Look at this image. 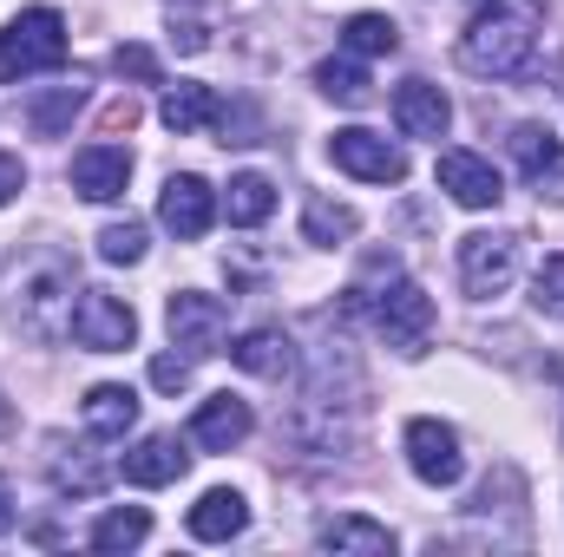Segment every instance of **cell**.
Wrapping results in <instances>:
<instances>
[{
    "label": "cell",
    "instance_id": "7",
    "mask_svg": "<svg viewBox=\"0 0 564 557\" xmlns=\"http://www.w3.org/2000/svg\"><path fill=\"white\" fill-rule=\"evenodd\" d=\"M328 157H335L348 177H361V184H401V177H408L401 144H388L381 132H368V125H341V132L328 139Z\"/></svg>",
    "mask_w": 564,
    "mask_h": 557
},
{
    "label": "cell",
    "instance_id": "23",
    "mask_svg": "<svg viewBox=\"0 0 564 557\" xmlns=\"http://www.w3.org/2000/svg\"><path fill=\"white\" fill-rule=\"evenodd\" d=\"M355 230H361V217H355L348 204H335V197H308V210H302V237H308V243L335 250V243H348Z\"/></svg>",
    "mask_w": 564,
    "mask_h": 557
},
{
    "label": "cell",
    "instance_id": "32",
    "mask_svg": "<svg viewBox=\"0 0 564 557\" xmlns=\"http://www.w3.org/2000/svg\"><path fill=\"white\" fill-rule=\"evenodd\" d=\"M20 190H26V164L13 151H0V204H13Z\"/></svg>",
    "mask_w": 564,
    "mask_h": 557
},
{
    "label": "cell",
    "instance_id": "34",
    "mask_svg": "<svg viewBox=\"0 0 564 557\" xmlns=\"http://www.w3.org/2000/svg\"><path fill=\"white\" fill-rule=\"evenodd\" d=\"M132 125H139V106H132V99H119V106L106 112V132H132Z\"/></svg>",
    "mask_w": 564,
    "mask_h": 557
},
{
    "label": "cell",
    "instance_id": "28",
    "mask_svg": "<svg viewBox=\"0 0 564 557\" xmlns=\"http://www.w3.org/2000/svg\"><path fill=\"white\" fill-rule=\"evenodd\" d=\"M99 256L106 263H144V223H132V217L126 223H106L99 230Z\"/></svg>",
    "mask_w": 564,
    "mask_h": 557
},
{
    "label": "cell",
    "instance_id": "16",
    "mask_svg": "<svg viewBox=\"0 0 564 557\" xmlns=\"http://www.w3.org/2000/svg\"><path fill=\"white\" fill-rule=\"evenodd\" d=\"M184 466H191V452H184L177 433H151V439H139V446L126 452V479H132V485H177Z\"/></svg>",
    "mask_w": 564,
    "mask_h": 557
},
{
    "label": "cell",
    "instance_id": "9",
    "mask_svg": "<svg viewBox=\"0 0 564 557\" xmlns=\"http://www.w3.org/2000/svg\"><path fill=\"white\" fill-rule=\"evenodd\" d=\"M375 328L394 348H421L426 335H433V295H426L421 282H388L375 295Z\"/></svg>",
    "mask_w": 564,
    "mask_h": 557
},
{
    "label": "cell",
    "instance_id": "18",
    "mask_svg": "<svg viewBox=\"0 0 564 557\" xmlns=\"http://www.w3.org/2000/svg\"><path fill=\"white\" fill-rule=\"evenodd\" d=\"M158 119L177 132V139H191V132H210L217 119H224V99L210 92V86H197V79H184V86H171L164 99H158Z\"/></svg>",
    "mask_w": 564,
    "mask_h": 557
},
{
    "label": "cell",
    "instance_id": "20",
    "mask_svg": "<svg viewBox=\"0 0 564 557\" xmlns=\"http://www.w3.org/2000/svg\"><path fill=\"white\" fill-rule=\"evenodd\" d=\"M322 551L388 557V551H394V532H388V525H375V518H361V512H341V518H328V525H322Z\"/></svg>",
    "mask_w": 564,
    "mask_h": 557
},
{
    "label": "cell",
    "instance_id": "6",
    "mask_svg": "<svg viewBox=\"0 0 564 557\" xmlns=\"http://www.w3.org/2000/svg\"><path fill=\"white\" fill-rule=\"evenodd\" d=\"M459 276H466V295H499L506 282L519 276V237L512 230L459 237Z\"/></svg>",
    "mask_w": 564,
    "mask_h": 557
},
{
    "label": "cell",
    "instance_id": "26",
    "mask_svg": "<svg viewBox=\"0 0 564 557\" xmlns=\"http://www.w3.org/2000/svg\"><path fill=\"white\" fill-rule=\"evenodd\" d=\"M315 86H322L335 106H368V92H375L355 59H322V66H315Z\"/></svg>",
    "mask_w": 564,
    "mask_h": 557
},
{
    "label": "cell",
    "instance_id": "19",
    "mask_svg": "<svg viewBox=\"0 0 564 557\" xmlns=\"http://www.w3.org/2000/svg\"><path fill=\"white\" fill-rule=\"evenodd\" d=\"M230 361H237L243 374H257V381H282V374L295 368V354H289V335H282V328H250V335H237Z\"/></svg>",
    "mask_w": 564,
    "mask_h": 557
},
{
    "label": "cell",
    "instance_id": "35",
    "mask_svg": "<svg viewBox=\"0 0 564 557\" xmlns=\"http://www.w3.org/2000/svg\"><path fill=\"white\" fill-rule=\"evenodd\" d=\"M13 532V499H7V479H0V538Z\"/></svg>",
    "mask_w": 564,
    "mask_h": 557
},
{
    "label": "cell",
    "instance_id": "25",
    "mask_svg": "<svg viewBox=\"0 0 564 557\" xmlns=\"http://www.w3.org/2000/svg\"><path fill=\"white\" fill-rule=\"evenodd\" d=\"M341 46H348V53L381 59V53H394V46H401V26H394L388 13H355V20L341 26Z\"/></svg>",
    "mask_w": 564,
    "mask_h": 557
},
{
    "label": "cell",
    "instance_id": "2",
    "mask_svg": "<svg viewBox=\"0 0 564 557\" xmlns=\"http://www.w3.org/2000/svg\"><path fill=\"white\" fill-rule=\"evenodd\" d=\"M66 66V20L53 7H26L0 26V86H20L33 73Z\"/></svg>",
    "mask_w": 564,
    "mask_h": 557
},
{
    "label": "cell",
    "instance_id": "15",
    "mask_svg": "<svg viewBox=\"0 0 564 557\" xmlns=\"http://www.w3.org/2000/svg\"><path fill=\"white\" fill-rule=\"evenodd\" d=\"M191 538H204V545H230V538H243V525H250V499L243 492H230V485H210L197 505H191Z\"/></svg>",
    "mask_w": 564,
    "mask_h": 557
},
{
    "label": "cell",
    "instance_id": "17",
    "mask_svg": "<svg viewBox=\"0 0 564 557\" xmlns=\"http://www.w3.org/2000/svg\"><path fill=\"white\" fill-rule=\"evenodd\" d=\"M79 419H86L93 439H126V433L139 426V394L119 387V381H99V387L79 401Z\"/></svg>",
    "mask_w": 564,
    "mask_h": 557
},
{
    "label": "cell",
    "instance_id": "31",
    "mask_svg": "<svg viewBox=\"0 0 564 557\" xmlns=\"http://www.w3.org/2000/svg\"><path fill=\"white\" fill-rule=\"evenodd\" d=\"M151 387H158V394H184V387H191V361H184V354H158V361H151Z\"/></svg>",
    "mask_w": 564,
    "mask_h": 557
},
{
    "label": "cell",
    "instance_id": "29",
    "mask_svg": "<svg viewBox=\"0 0 564 557\" xmlns=\"http://www.w3.org/2000/svg\"><path fill=\"white\" fill-rule=\"evenodd\" d=\"M532 302H539V315H552V321H564V256H545V263H539V282H532Z\"/></svg>",
    "mask_w": 564,
    "mask_h": 557
},
{
    "label": "cell",
    "instance_id": "13",
    "mask_svg": "<svg viewBox=\"0 0 564 557\" xmlns=\"http://www.w3.org/2000/svg\"><path fill=\"white\" fill-rule=\"evenodd\" d=\"M73 282L59 276V270H46V276L26 282V302H20V321H26V335H40V341H53V335H73V295H66Z\"/></svg>",
    "mask_w": 564,
    "mask_h": 557
},
{
    "label": "cell",
    "instance_id": "3",
    "mask_svg": "<svg viewBox=\"0 0 564 557\" xmlns=\"http://www.w3.org/2000/svg\"><path fill=\"white\" fill-rule=\"evenodd\" d=\"M73 341L93 348V354H126V348L139 341L132 302H119V295H106V288H86V295L73 302Z\"/></svg>",
    "mask_w": 564,
    "mask_h": 557
},
{
    "label": "cell",
    "instance_id": "30",
    "mask_svg": "<svg viewBox=\"0 0 564 557\" xmlns=\"http://www.w3.org/2000/svg\"><path fill=\"white\" fill-rule=\"evenodd\" d=\"M112 73H119V79H139V86H158V53L139 46V40H126V46L112 53Z\"/></svg>",
    "mask_w": 564,
    "mask_h": 557
},
{
    "label": "cell",
    "instance_id": "22",
    "mask_svg": "<svg viewBox=\"0 0 564 557\" xmlns=\"http://www.w3.org/2000/svg\"><path fill=\"white\" fill-rule=\"evenodd\" d=\"M512 157H519V171H525L532 184L564 177V144L552 139L545 125H519V132H512Z\"/></svg>",
    "mask_w": 564,
    "mask_h": 557
},
{
    "label": "cell",
    "instance_id": "1",
    "mask_svg": "<svg viewBox=\"0 0 564 557\" xmlns=\"http://www.w3.org/2000/svg\"><path fill=\"white\" fill-rule=\"evenodd\" d=\"M545 33V0H486L459 40V66L479 79H512L532 66Z\"/></svg>",
    "mask_w": 564,
    "mask_h": 557
},
{
    "label": "cell",
    "instance_id": "14",
    "mask_svg": "<svg viewBox=\"0 0 564 557\" xmlns=\"http://www.w3.org/2000/svg\"><path fill=\"white\" fill-rule=\"evenodd\" d=\"M250 401H237V394H210L197 414H191V439L204 446V452H230V446H243L250 439Z\"/></svg>",
    "mask_w": 564,
    "mask_h": 557
},
{
    "label": "cell",
    "instance_id": "21",
    "mask_svg": "<svg viewBox=\"0 0 564 557\" xmlns=\"http://www.w3.org/2000/svg\"><path fill=\"white\" fill-rule=\"evenodd\" d=\"M270 210H276V184H270L263 171L230 177V190H224V217H230V223H243V230H250V223H263Z\"/></svg>",
    "mask_w": 564,
    "mask_h": 557
},
{
    "label": "cell",
    "instance_id": "33",
    "mask_svg": "<svg viewBox=\"0 0 564 557\" xmlns=\"http://www.w3.org/2000/svg\"><path fill=\"white\" fill-rule=\"evenodd\" d=\"M171 40H177V53H204V46H210V33H204L197 20H177V26H171Z\"/></svg>",
    "mask_w": 564,
    "mask_h": 557
},
{
    "label": "cell",
    "instance_id": "27",
    "mask_svg": "<svg viewBox=\"0 0 564 557\" xmlns=\"http://www.w3.org/2000/svg\"><path fill=\"white\" fill-rule=\"evenodd\" d=\"M79 106H86V92H79V86H59V92H46V99H33V106H26V125H33L40 139H53V132H66V125H73V112H79Z\"/></svg>",
    "mask_w": 564,
    "mask_h": 557
},
{
    "label": "cell",
    "instance_id": "10",
    "mask_svg": "<svg viewBox=\"0 0 564 557\" xmlns=\"http://www.w3.org/2000/svg\"><path fill=\"white\" fill-rule=\"evenodd\" d=\"M440 190L459 204V210H492L506 197L499 171L479 157V151H440Z\"/></svg>",
    "mask_w": 564,
    "mask_h": 557
},
{
    "label": "cell",
    "instance_id": "4",
    "mask_svg": "<svg viewBox=\"0 0 564 557\" xmlns=\"http://www.w3.org/2000/svg\"><path fill=\"white\" fill-rule=\"evenodd\" d=\"M401 446H408L414 479L433 485V492H446V485H459V479H466V452H459V433H453L446 419H408Z\"/></svg>",
    "mask_w": 564,
    "mask_h": 557
},
{
    "label": "cell",
    "instance_id": "8",
    "mask_svg": "<svg viewBox=\"0 0 564 557\" xmlns=\"http://www.w3.org/2000/svg\"><path fill=\"white\" fill-rule=\"evenodd\" d=\"M158 223H164L177 243H197V237L217 223V190H210L197 171H177V177L164 184V197H158Z\"/></svg>",
    "mask_w": 564,
    "mask_h": 557
},
{
    "label": "cell",
    "instance_id": "5",
    "mask_svg": "<svg viewBox=\"0 0 564 557\" xmlns=\"http://www.w3.org/2000/svg\"><path fill=\"white\" fill-rule=\"evenodd\" d=\"M164 328H171L177 348L217 354V348H224V328H230V308H224L217 295H204V288H177V295L164 302Z\"/></svg>",
    "mask_w": 564,
    "mask_h": 557
},
{
    "label": "cell",
    "instance_id": "12",
    "mask_svg": "<svg viewBox=\"0 0 564 557\" xmlns=\"http://www.w3.org/2000/svg\"><path fill=\"white\" fill-rule=\"evenodd\" d=\"M394 125H401V139H446L453 99H446L433 79H408V86L394 92Z\"/></svg>",
    "mask_w": 564,
    "mask_h": 557
},
{
    "label": "cell",
    "instance_id": "11",
    "mask_svg": "<svg viewBox=\"0 0 564 557\" xmlns=\"http://www.w3.org/2000/svg\"><path fill=\"white\" fill-rule=\"evenodd\" d=\"M126 184H132V151H119V144H86V151L73 157V190H79L86 204H112V197H126Z\"/></svg>",
    "mask_w": 564,
    "mask_h": 557
},
{
    "label": "cell",
    "instance_id": "24",
    "mask_svg": "<svg viewBox=\"0 0 564 557\" xmlns=\"http://www.w3.org/2000/svg\"><path fill=\"white\" fill-rule=\"evenodd\" d=\"M144 538H151V512L144 505H119V512H106L93 525V551H132Z\"/></svg>",
    "mask_w": 564,
    "mask_h": 557
}]
</instances>
